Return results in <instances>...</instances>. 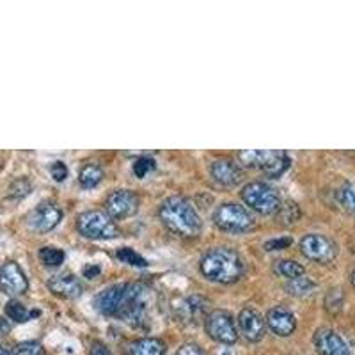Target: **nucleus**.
Masks as SVG:
<instances>
[{"label": "nucleus", "instance_id": "obj_28", "mask_svg": "<svg viewBox=\"0 0 355 355\" xmlns=\"http://www.w3.org/2000/svg\"><path fill=\"white\" fill-rule=\"evenodd\" d=\"M155 167H157V164H155L153 158H151V157H141V158H137V160L133 162V174H135L139 180H142V178L148 176L151 171H155Z\"/></svg>", "mask_w": 355, "mask_h": 355}, {"label": "nucleus", "instance_id": "obj_5", "mask_svg": "<svg viewBox=\"0 0 355 355\" xmlns=\"http://www.w3.org/2000/svg\"><path fill=\"white\" fill-rule=\"evenodd\" d=\"M242 199L250 210L258 211L261 215L277 214L283 199L281 194L272 185L265 182H250L242 189Z\"/></svg>", "mask_w": 355, "mask_h": 355}, {"label": "nucleus", "instance_id": "obj_22", "mask_svg": "<svg viewBox=\"0 0 355 355\" xmlns=\"http://www.w3.org/2000/svg\"><path fill=\"white\" fill-rule=\"evenodd\" d=\"M286 291L293 297H306V295H311L315 291L316 284L315 281H311L309 277L302 275V277H297V279H291L286 283Z\"/></svg>", "mask_w": 355, "mask_h": 355}, {"label": "nucleus", "instance_id": "obj_4", "mask_svg": "<svg viewBox=\"0 0 355 355\" xmlns=\"http://www.w3.org/2000/svg\"><path fill=\"white\" fill-rule=\"evenodd\" d=\"M239 162L250 169H258L268 178L283 176L291 160L286 151L279 150H243L239 153Z\"/></svg>", "mask_w": 355, "mask_h": 355}, {"label": "nucleus", "instance_id": "obj_17", "mask_svg": "<svg viewBox=\"0 0 355 355\" xmlns=\"http://www.w3.org/2000/svg\"><path fill=\"white\" fill-rule=\"evenodd\" d=\"M49 290L61 299H78L84 293V284L75 274H61L55 275L49 281Z\"/></svg>", "mask_w": 355, "mask_h": 355}, {"label": "nucleus", "instance_id": "obj_30", "mask_svg": "<svg viewBox=\"0 0 355 355\" xmlns=\"http://www.w3.org/2000/svg\"><path fill=\"white\" fill-rule=\"evenodd\" d=\"M50 174H52V178L57 183H62L69 174L68 166H66L62 160L52 162V164H50Z\"/></svg>", "mask_w": 355, "mask_h": 355}, {"label": "nucleus", "instance_id": "obj_37", "mask_svg": "<svg viewBox=\"0 0 355 355\" xmlns=\"http://www.w3.org/2000/svg\"><path fill=\"white\" fill-rule=\"evenodd\" d=\"M350 283H352V286L355 288V270L352 272V275H350Z\"/></svg>", "mask_w": 355, "mask_h": 355}, {"label": "nucleus", "instance_id": "obj_38", "mask_svg": "<svg viewBox=\"0 0 355 355\" xmlns=\"http://www.w3.org/2000/svg\"><path fill=\"white\" fill-rule=\"evenodd\" d=\"M0 355H9V354H8V352H6V350H4V348L0 347Z\"/></svg>", "mask_w": 355, "mask_h": 355}, {"label": "nucleus", "instance_id": "obj_14", "mask_svg": "<svg viewBox=\"0 0 355 355\" xmlns=\"http://www.w3.org/2000/svg\"><path fill=\"white\" fill-rule=\"evenodd\" d=\"M28 288L27 275L15 261H8L0 266V290L8 295H21Z\"/></svg>", "mask_w": 355, "mask_h": 355}, {"label": "nucleus", "instance_id": "obj_7", "mask_svg": "<svg viewBox=\"0 0 355 355\" xmlns=\"http://www.w3.org/2000/svg\"><path fill=\"white\" fill-rule=\"evenodd\" d=\"M215 226L231 234H242L254 227V217L245 206L236 202H224L214 214Z\"/></svg>", "mask_w": 355, "mask_h": 355}, {"label": "nucleus", "instance_id": "obj_13", "mask_svg": "<svg viewBox=\"0 0 355 355\" xmlns=\"http://www.w3.org/2000/svg\"><path fill=\"white\" fill-rule=\"evenodd\" d=\"M236 323H239V334H242L250 343H258V341L263 339V336H265V318L256 309L243 307L239 313Z\"/></svg>", "mask_w": 355, "mask_h": 355}, {"label": "nucleus", "instance_id": "obj_3", "mask_svg": "<svg viewBox=\"0 0 355 355\" xmlns=\"http://www.w3.org/2000/svg\"><path fill=\"white\" fill-rule=\"evenodd\" d=\"M201 272L211 283L233 284L243 275V261L236 250L215 247L202 256Z\"/></svg>", "mask_w": 355, "mask_h": 355}, {"label": "nucleus", "instance_id": "obj_8", "mask_svg": "<svg viewBox=\"0 0 355 355\" xmlns=\"http://www.w3.org/2000/svg\"><path fill=\"white\" fill-rule=\"evenodd\" d=\"M205 329L206 334L220 345H234L236 343V339H239L236 323H234V318L227 313V311H211L210 315L206 316Z\"/></svg>", "mask_w": 355, "mask_h": 355}, {"label": "nucleus", "instance_id": "obj_26", "mask_svg": "<svg viewBox=\"0 0 355 355\" xmlns=\"http://www.w3.org/2000/svg\"><path fill=\"white\" fill-rule=\"evenodd\" d=\"M336 199L345 210L350 211L352 215H355V187L354 185H343L341 189L336 192Z\"/></svg>", "mask_w": 355, "mask_h": 355}, {"label": "nucleus", "instance_id": "obj_20", "mask_svg": "<svg viewBox=\"0 0 355 355\" xmlns=\"http://www.w3.org/2000/svg\"><path fill=\"white\" fill-rule=\"evenodd\" d=\"M274 272L281 277H286L288 281H291V279L302 277L306 274V268L295 259H281V261H275Z\"/></svg>", "mask_w": 355, "mask_h": 355}, {"label": "nucleus", "instance_id": "obj_10", "mask_svg": "<svg viewBox=\"0 0 355 355\" xmlns=\"http://www.w3.org/2000/svg\"><path fill=\"white\" fill-rule=\"evenodd\" d=\"M300 250L307 259L322 263V265L334 261L336 256H338V245H336L334 240L320 233L306 234L300 240Z\"/></svg>", "mask_w": 355, "mask_h": 355}, {"label": "nucleus", "instance_id": "obj_2", "mask_svg": "<svg viewBox=\"0 0 355 355\" xmlns=\"http://www.w3.org/2000/svg\"><path fill=\"white\" fill-rule=\"evenodd\" d=\"M160 215L162 224L174 233L176 236L182 239H196L202 231V218L199 211L196 210L194 205L189 199L182 198V196H173L167 198L166 201L160 205Z\"/></svg>", "mask_w": 355, "mask_h": 355}, {"label": "nucleus", "instance_id": "obj_11", "mask_svg": "<svg viewBox=\"0 0 355 355\" xmlns=\"http://www.w3.org/2000/svg\"><path fill=\"white\" fill-rule=\"evenodd\" d=\"M141 199L133 190L119 189L110 192L105 201L107 214L110 218H128L139 211Z\"/></svg>", "mask_w": 355, "mask_h": 355}, {"label": "nucleus", "instance_id": "obj_32", "mask_svg": "<svg viewBox=\"0 0 355 355\" xmlns=\"http://www.w3.org/2000/svg\"><path fill=\"white\" fill-rule=\"evenodd\" d=\"M293 243V240L290 236H283V239H272L268 242H265V249L266 250H283L288 249V247Z\"/></svg>", "mask_w": 355, "mask_h": 355}, {"label": "nucleus", "instance_id": "obj_21", "mask_svg": "<svg viewBox=\"0 0 355 355\" xmlns=\"http://www.w3.org/2000/svg\"><path fill=\"white\" fill-rule=\"evenodd\" d=\"M37 315H40V311H28L27 307L21 302H18V300H9V302L6 304V316H8L9 320H12V322L25 323L33 318V316Z\"/></svg>", "mask_w": 355, "mask_h": 355}, {"label": "nucleus", "instance_id": "obj_12", "mask_svg": "<svg viewBox=\"0 0 355 355\" xmlns=\"http://www.w3.org/2000/svg\"><path fill=\"white\" fill-rule=\"evenodd\" d=\"M62 220V211L53 202H41L27 215V224L33 231L37 233H49L53 227L59 226Z\"/></svg>", "mask_w": 355, "mask_h": 355}, {"label": "nucleus", "instance_id": "obj_25", "mask_svg": "<svg viewBox=\"0 0 355 355\" xmlns=\"http://www.w3.org/2000/svg\"><path fill=\"white\" fill-rule=\"evenodd\" d=\"M116 258L119 259L121 263H126V265H130V266H139V268H144V266H148L146 258H142L139 252H135V250L130 249V247H121V249H117Z\"/></svg>", "mask_w": 355, "mask_h": 355}, {"label": "nucleus", "instance_id": "obj_9", "mask_svg": "<svg viewBox=\"0 0 355 355\" xmlns=\"http://www.w3.org/2000/svg\"><path fill=\"white\" fill-rule=\"evenodd\" d=\"M313 345L318 355H355V343L334 329H318Z\"/></svg>", "mask_w": 355, "mask_h": 355}, {"label": "nucleus", "instance_id": "obj_18", "mask_svg": "<svg viewBox=\"0 0 355 355\" xmlns=\"http://www.w3.org/2000/svg\"><path fill=\"white\" fill-rule=\"evenodd\" d=\"M126 355H166V345L158 338H141L128 345Z\"/></svg>", "mask_w": 355, "mask_h": 355}, {"label": "nucleus", "instance_id": "obj_23", "mask_svg": "<svg viewBox=\"0 0 355 355\" xmlns=\"http://www.w3.org/2000/svg\"><path fill=\"white\" fill-rule=\"evenodd\" d=\"M64 250H61L59 247H52L46 245L40 250V259L50 268H57V266H61L64 263Z\"/></svg>", "mask_w": 355, "mask_h": 355}, {"label": "nucleus", "instance_id": "obj_1", "mask_svg": "<svg viewBox=\"0 0 355 355\" xmlns=\"http://www.w3.org/2000/svg\"><path fill=\"white\" fill-rule=\"evenodd\" d=\"M151 290L144 284L123 283L105 288L94 297V309L109 318L139 325L150 306Z\"/></svg>", "mask_w": 355, "mask_h": 355}, {"label": "nucleus", "instance_id": "obj_31", "mask_svg": "<svg viewBox=\"0 0 355 355\" xmlns=\"http://www.w3.org/2000/svg\"><path fill=\"white\" fill-rule=\"evenodd\" d=\"M28 192H31V183H28L27 180H24V178H21V180H17V182L11 185V189H9V196L18 199L25 198Z\"/></svg>", "mask_w": 355, "mask_h": 355}, {"label": "nucleus", "instance_id": "obj_35", "mask_svg": "<svg viewBox=\"0 0 355 355\" xmlns=\"http://www.w3.org/2000/svg\"><path fill=\"white\" fill-rule=\"evenodd\" d=\"M100 272L101 270H100V266H98V265H85L84 266V277H87V279L96 277Z\"/></svg>", "mask_w": 355, "mask_h": 355}, {"label": "nucleus", "instance_id": "obj_16", "mask_svg": "<svg viewBox=\"0 0 355 355\" xmlns=\"http://www.w3.org/2000/svg\"><path fill=\"white\" fill-rule=\"evenodd\" d=\"M210 174L215 182L222 187L239 185L243 178L242 167L231 158H218V160L211 162Z\"/></svg>", "mask_w": 355, "mask_h": 355}, {"label": "nucleus", "instance_id": "obj_24", "mask_svg": "<svg viewBox=\"0 0 355 355\" xmlns=\"http://www.w3.org/2000/svg\"><path fill=\"white\" fill-rule=\"evenodd\" d=\"M277 218L281 220V224H286V226L295 224V222L300 218L299 205L293 201H288L284 202V205H281V208H279L277 211Z\"/></svg>", "mask_w": 355, "mask_h": 355}, {"label": "nucleus", "instance_id": "obj_27", "mask_svg": "<svg viewBox=\"0 0 355 355\" xmlns=\"http://www.w3.org/2000/svg\"><path fill=\"white\" fill-rule=\"evenodd\" d=\"M343 302H345V295L343 290H331L325 297V309L331 311V313H339V311L343 309Z\"/></svg>", "mask_w": 355, "mask_h": 355}, {"label": "nucleus", "instance_id": "obj_34", "mask_svg": "<svg viewBox=\"0 0 355 355\" xmlns=\"http://www.w3.org/2000/svg\"><path fill=\"white\" fill-rule=\"evenodd\" d=\"M91 355H112V354H110L109 348H107L105 345L96 341V343H93V347H91Z\"/></svg>", "mask_w": 355, "mask_h": 355}, {"label": "nucleus", "instance_id": "obj_6", "mask_svg": "<svg viewBox=\"0 0 355 355\" xmlns=\"http://www.w3.org/2000/svg\"><path fill=\"white\" fill-rule=\"evenodd\" d=\"M78 233L89 240H112L119 236V227L109 217V214L100 210H89L78 215Z\"/></svg>", "mask_w": 355, "mask_h": 355}, {"label": "nucleus", "instance_id": "obj_33", "mask_svg": "<svg viewBox=\"0 0 355 355\" xmlns=\"http://www.w3.org/2000/svg\"><path fill=\"white\" fill-rule=\"evenodd\" d=\"M176 355H205V352L194 343H185L180 347V350L176 352Z\"/></svg>", "mask_w": 355, "mask_h": 355}, {"label": "nucleus", "instance_id": "obj_15", "mask_svg": "<svg viewBox=\"0 0 355 355\" xmlns=\"http://www.w3.org/2000/svg\"><path fill=\"white\" fill-rule=\"evenodd\" d=\"M266 327L270 329L275 336L279 338H288L295 332L297 329V318L291 313L290 309H286L284 306H275L272 309H268L265 316Z\"/></svg>", "mask_w": 355, "mask_h": 355}, {"label": "nucleus", "instance_id": "obj_29", "mask_svg": "<svg viewBox=\"0 0 355 355\" xmlns=\"http://www.w3.org/2000/svg\"><path fill=\"white\" fill-rule=\"evenodd\" d=\"M12 355H44V350L37 341H24L17 345Z\"/></svg>", "mask_w": 355, "mask_h": 355}, {"label": "nucleus", "instance_id": "obj_36", "mask_svg": "<svg viewBox=\"0 0 355 355\" xmlns=\"http://www.w3.org/2000/svg\"><path fill=\"white\" fill-rule=\"evenodd\" d=\"M9 331H11V325H9L8 320L0 318V334H8Z\"/></svg>", "mask_w": 355, "mask_h": 355}, {"label": "nucleus", "instance_id": "obj_19", "mask_svg": "<svg viewBox=\"0 0 355 355\" xmlns=\"http://www.w3.org/2000/svg\"><path fill=\"white\" fill-rule=\"evenodd\" d=\"M103 180V169L98 164H85L80 171H78V183L84 189H94L98 187Z\"/></svg>", "mask_w": 355, "mask_h": 355}]
</instances>
